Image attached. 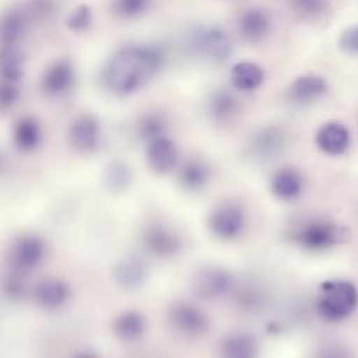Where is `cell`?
Returning a JSON list of instances; mask_svg holds the SVG:
<instances>
[{
	"mask_svg": "<svg viewBox=\"0 0 358 358\" xmlns=\"http://www.w3.org/2000/svg\"><path fill=\"white\" fill-rule=\"evenodd\" d=\"M150 6V0H113V11L122 18H133L143 14Z\"/></svg>",
	"mask_w": 358,
	"mask_h": 358,
	"instance_id": "cell-34",
	"label": "cell"
},
{
	"mask_svg": "<svg viewBox=\"0 0 358 358\" xmlns=\"http://www.w3.org/2000/svg\"><path fill=\"white\" fill-rule=\"evenodd\" d=\"M73 358H98V357L92 352H77Z\"/></svg>",
	"mask_w": 358,
	"mask_h": 358,
	"instance_id": "cell-40",
	"label": "cell"
},
{
	"mask_svg": "<svg viewBox=\"0 0 358 358\" xmlns=\"http://www.w3.org/2000/svg\"><path fill=\"white\" fill-rule=\"evenodd\" d=\"M231 81L236 90L253 91L263 84L264 71L253 62H241L232 67Z\"/></svg>",
	"mask_w": 358,
	"mask_h": 358,
	"instance_id": "cell-25",
	"label": "cell"
},
{
	"mask_svg": "<svg viewBox=\"0 0 358 358\" xmlns=\"http://www.w3.org/2000/svg\"><path fill=\"white\" fill-rule=\"evenodd\" d=\"M112 331L122 341H137L145 331V317L134 309L123 310L113 317Z\"/></svg>",
	"mask_w": 358,
	"mask_h": 358,
	"instance_id": "cell-19",
	"label": "cell"
},
{
	"mask_svg": "<svg viewBox=\"0 0 358 358\" xmlns=\"http://www.w3.org/2000/svg\"><path fill=\"white\" fill-rule=\"evenodd\" d=\"M1 291L11 301H21L27 295V285L22 280V274L8 270L1 280Z\"/></svg>",
	"mask_w": 358,
	"mask_h": 358,
	"instance_id": "cell-32",
	"label": "cell"
},
{
	"mask_svg": "<svg viewBox=\"0 0 358 358\" xmlns=\"http://www.w3.org/2000/svg\"><path fill=\"white\" fill-rule=\"evenodd\" d=\"M145 159L148 168L158 175L169 173L178 164L179 152L176 144L166 136L147 141Z\"/></svg>",
	"mask_w": 358,
	"mask_h": 358,
	"instance_id": "cell-13",
	"label": "cell"
},
{
	"mask_svg": "<svg viewBox=\"0 0 358 358\" xmlns=\"http://www.w3.org/2000/svg\"><path fill=\"white\" fill-rule=\"evenodd\" d=\"M192 45L200 56L218 63L225 62L232 52L231 39L218 28H204L199 31L193 36Z\"/></svg>",
	"mask_w": 358,
	"mask_h": 358,
	"instance_id": "cell-9",
	"label": "cell"
},
{
	"mask_svg": "<svg viewBox=\"0 0 358 358\" xmlns=\"http://www.w3.org/2000/svg\"><path fill=\"white\" fill-rule=\"evenodd\" d=\"M28 24L29 20L22 7L4 13L0 18V46L18 45Z\"/></svg>",
	"mask_w": 358,
	"mask_h": 358,
	"instance_id": "cell-21",
	"label": "cell"
},
{
	"mask_svg": "<svg viewBox=\"0 0 358 358\" xmlns=\"http://www.w3.org/2000/svg\"><path fill=\"white\" fill-rule=\"evenodd\" d=\"M141 242L144 249L155 257H172L183 248L182 238L172 228L159 222L151 224L143 231Z\"/></svg>",
	"mask_w": 358,
	"mask_h": 358,
	"instance_id": "cell-8",
	"label": "cell"
},
{
	"mask_svg": "<svg viewBox=\"0 0 358 358\" xmlns=\"http://www.w3.org/2000/svg\"><path fill=\"white\" fill-rule=\"evenodd\" d=\"M6 166H7V158L3 154V151L0 150V173H3L6 171Z\"/></svg>",
	"mask_w": 358,
	"mask_h": 358,
	"instance_id": "cell-39",
	"label": "cell"
},
{
	"mask_svg": "<svg viewBox=\"0 0 358 358\" xmlns=\"http://www.w3.org/2000/svg\"><path fill=\"white\" fill-rule=\"evenodd\" d=\"M24 71V57L18 45L0 46V77L7 81H18Z\"/></svg>",
	"mask_w": 358,
	"mask_h": 358,
	"instance_id": "cell-28",
	"label": "cell"
},
{
	"mask_svg": "<svg viewBox=\"0 0 358 358\" xmlns=\"http://www.w3.org/2000/svg\"><path fill=\"white\" fill-rule=\"evenodd\" d=\"M266 298L267 296H266L264 291L253 284L239 288V291L236 294L238 305L242 306V309H246L250 312L260 310L266 305Z\"/></svg>",
	"mask_w": 358,
	"mask_h": 358,
	"instance_id": "cell-30",
	"label": "cell"
},
{
	"mask_svg": "<svg viewBox=\"0 0 358 358\" xmlns=\"http://www.w3.org/2000/svg\"><path fill=\"white\" fill-rule=\"evenodd\" d=\"M246 214L241 204L225 201L217 206L207 218L210 232L222 241L236 239L245 229Z\"/></svg>",
	"mask_w": 358,
	"mask_h": 358,
	"instance_id": "cell-5",
	"label": "cell"
},
{
	"mask_svg": "<svg viewBox=\"0 0 358 358\" xmlns=\"http://www.w3.org/2000/svg\"><path fill=\"white\" fill-rule=\"evenodd\" d=\"M133 182L131 168L122 159H112L102 172L103 187L113 194L126 192Z\"/></svg>",
	"mask_w": 358,
	"mask_h": 358,
	"instance_id": "cell-24",
	"label": "cell"
},
{
	"mask_svg": "<svg viewBox=\"0 0 358 358\" xmlns=\"http://www.w3.org/2000/svg\"><path fill=\"white\" fill-rule=\"evenodd\" d=\"M270 189L277 199L291 201L298 199L302 193L303 179L294 168H282L273 175Z\"/></svg>",
	"mask_w": 358,
	"mask_h": 358,
	"instance_id": "cell-20",
	"label": "cell"
},
{
	"mask_svg": "<svg viewBox=\"0 0 358 358\" xmlns=\"http://www.w3.org/2000/svg\"><path fill=\"white\" fill-rule=\"evenodd\" d=\"M148 277V264L138 255H127L122 257L112 270V278L116 287L124 291L140 288Z\"/></svg>",
	"mask_w": 358,
	"mask_h": 358,
	"instance_id": "cell-11",
	"label": "cell"
},
{
	"mask_svg": "<svg viewBox=\"0 0 358 358\" xmlns=\"http://www.w3.org/2000/svg\"><path fill=\"white\" fill-rule=\"evenodd\" d=\"M168 323L185 338H197L208 329L207 315L189 302H175L168 310Z\"/></svg>",
	"mask_w": 358,
	"mask_h": 358,
	"instance_id": "cell-6",
	"label": "cell"
},
{
	"mask_svg": "<svg viewBox=\"0 0 358 358\" xmlns=\"http://www.w3.org/2000/svg\"><path fill=\"white\" fill-rule=\"evenodd\" d=\"M48 255L46 241L34 232L17 235L7 250L8 270L27 275L41 267Z\"/></svg>",
	"mask_w": 358,
	"mask_h": 358,
	"instance_id": "cell-4",
	"label": "cell"
},
{
	"mask_svg": "<svg viewBox=\"0 0 358 358\" xmlns=\"http://www.w3.org/2000/svg\"><path fill=\"white\" fill-rule=\"evenodd\" d=\"M74 84L73 64L66 60H57L52 63L41 78V88L48 96H60L66 94Z\"/></svg>",
	"mask_w": 358,
	"mask_h": 358,
	"instance_id": "cell-14",
	"label": "cell"
},
{
	"mask_svg": "<svg viewBox=\"0 0 358 358\" xmlns=\"http://www.w3.org/2000/svg\"><path fill=\"white\" fill-rule=\"evenodd\" d=\"M259 343L248 331L227 334L218 344V358H257Z\"/></svg>",
	"mask_w": 358,
	"mask_h": 358,
	"instance_id": "cell-15",
	"label": "cell"
},
{
	"mask_svg": "<svg viewBox=\"0 0 358 358\" xmlns=\"http://www.w3.org/2000/svg\"><path fill=\"white\" fill-rule=\"evenodd\" d=\"M316 145L327 155H341L350 145V133L338 122L324 123L316 133Z\"/></svg>",
	"mask_w": 358,
	"mask_h": 358,
	"instance_id": "cell-16",
	"label": "cell"
},
{
	"mask_svg": "<svg viewBox=\"0 0 358 358\" xmlns=\"http://www.w3.org/2000/svg\"><path fill=\"white\" fill-rule=\"evenodd\" d=\"M350 232L345 227L329 220L315 218L299 224L292 232L291 239L306 250L320 252L348 241Z\"/></svg>",
	"mask_w": 358,
	"mask_h": 358,
	"instance_id": "cell-3",
	"label": "cell"
},
{
	"mask_svg": "<svg viewBox=\"0 0 358 358\" xmlns=\"http://www.w3.org/2000/svg\"><path fill=\"white\" fill-rule=\"evenodd\" d=\"M20 98V88L15 81H0V113L10 110Z\"/></svg>",
	"mask_w": 358,
	"mask_h": 358,
	"instance_id": "cell-35",
	"label": "cell"
},
{
	"mask_svg": "<svg viewBox=\"0 0 358 358\" xmlns=\"http://www.w3.org/2000/svg\"><path fill=\"white\" fill-rule=\"evenodd\" d=\"M327 83L323 77L306 74L298 77L289 87L288 96L295 103H309L327 92Z\"/></svg>",
	"mask_w": 358,
	"mask_h": 358,
	"instance_id": "cell-18",
	"label": "cell"
},
{
	"mask_svg": "<svg viewBox=\"0 0 358 358\" xmlns=\"http://www.w3.org/2000/svg\"><path fill=\"white\" fill-rule=\"evenodd\" d=\"M32 299L38 308L56 312L64 308L71 298V285L60 277H46L32 287Z\"/></svg>",
	"mask_w": 358,
	"mask_h": 358,
	"instance_id": "cell-7",
	"label": "cell"
},
{
	"mask_svg": "<svg viewBox=\"0 0 358 358\" xmlns=\"http://www.w3.org/2000/svg\"><path fill=\"white\" fill-rule=\"evenodd\" d=\"M238 28L245 41L250 43H259L267 38L271 22L264 10L250 8L242 13L239 17Z\"/></svg>",
	"mask_w": 358,
	"mask_h": 358,
	"instance_id": "cell-17",
	"label": "cell"
},
{
	"mask_svg": "<svg viewBox=\"0 0 358 358\" xmlns=\"http://www.w3.org/2000/svg\"><path fill=\"white\" fill-rule=\"evenodd\" d=\"M284 133L277 127H266L252 138V152L259 158H270L284 147Z\"/></svg>",
	"mask_w": 358,
	"mask_h": 358,
	"instance_id": "cell-27",
	"label": "cell"
},
{
	"mask_svg": "<svg viewBox=\"0 0 358 358\" xmlns=\"http://www.w3.org/2000/svg\"><path fill=\"white\" fill-rule=\"evenodd\" d=\"M13 141L21 152L35 151L42 141V129L32 116L20 117L13 127Z\"/></svg>",
	"mask_w": 358,
	"mask_h": 358,
	"instance_id": "cell-23",
	"label": "cell"
},
{
	"mask_svg": "<svg viewBox=\"0 0 358 358\" xmlns=\"http://www.w3.org/2000/svg\"><path fill=\"white\" fill-rule=\"evenodd\" d=\"M208 110L217 123H229L239 113L241 103L234 94L221 90L214 92L210 98Z\"/></svg>",
	"mask_w": 358,
	"mask_h": 358,
	"instance_id": "cell-26",
	"label": "cell"
},
{
	"mask_svg": "<svg viewBox=\"0 0 358 358\" xmlns=\"http://www.w3.org/2000/svg\"><path fill=\"white\" fill-rule=\"evenodd\" d=\"M289 7L305 20H316L329 11V0H288Z\"/></svg>",
	"mask_w": 358,
	"mask_h": 358,
	"instance_id": "cell-29",
	"label": "cell"
},
{
	"mask_svg": "<svg viewBox=\"0 0 358 358\" xmlns=\"http://www.w3.org/2000/svg\"><path fill=\"white\" fill-rule=\"evenodd\" d=\"M234 285L229 271L220 267H206L193 281V292L201 299H217L225 295Z\"/></svg>",
	"mask_w": 358,
	"mask_h": 358,
	"instance_id": "cell-10",
	"label": "cell"
},
{
	"mask_svg": "<svg viewBox=\"0 0 358 358\" xmlns=\"http://www.w3.org/2000/svg\"><path fill=\"white\" fill-rule=\"evenodd\" d=\"M358 305L355 285L345 280H327L320 284L316 310L326 322H341L347 319Z\"/></svg>",
	"mask_w": 358,
	"mask_h": 358,
	"instance_id": "cell-2",
	"label": "cell"
},
{
	"mask_svg": "<svg viewBox=\"0 0 358 358\" xmlns=\"http://www.w3.org/2000/svg\"><path fill=\"white\" fill-rule=\"evenodd\" d=\"M29 22L48 20L56 8V0H29L22 6Z\"/></svg>",
	"mask_w": 358,
	"mask_h": 358,
	"instance_id": "cell-33",
	"label": "cell"
},
{
	"mask_svg": "<svg viewBox=\"0 0 358 358\" xmlns=\"http://www.w3.org/2000/svg\"><path fill=\"white\" fill-rule=\"evenodd\" d=\"M91 21H92L91 8L88 6H78L70 13L67 18V25L70 29L76 32H81L91 25Z\"/></svg>",
	"mask_w": 358,
	"mask_h": 358,
	"instance_id": "cell-36",
	"label": "cell"
},
{
	"mask_svg": "<svg viewBox=\"0 0 358 358\" xmlns=\"http://www.w3.org/2000/svg\"><path fill=\"white\" fill-rule=\"evenodd\" d=\"M165 131H166V120L164 116L158 113H150L144 116L138 124V133L145 141L165 136Z\"/></svg>",
	"mask_w": 358,
	"mask_h": 358,
	"instance_id": "cell-31",
	"label": "cell"
},
{
	"mask_svg": "<svg viewBox=\"0 0 358 358\" xmlns=\"http://www.w3.org/2000/svg\"><path fill=\"white\" fill-rule=\"evenodd\" d=\"M70 143L80 154H94L101 144V126L99 122L91 115L78 116L69 133Z\"/></svg>",
	"mask_w": 358,
	"mask_h": 358,
	"instance_id": "cell-12",
	"label": "cell"
},
{
	"mask_svg": "<svg viewBox=\"0 0 358 358\" xmlns=\"http://www.w3.org/2000/svg\"><path fill=\"white\" fill-rule=\"evenodd\" d=\"M340 48L348 53L358 55V25L347 28L340 36Z\"/></svg>",
	"mask_w": 358,
	"mask_h": 358,
	"instance_id": "cell-37",
	"label": "cell"
},
{
	"mask_svg": "<svg viewBox=\"0 0 358 358\" xmlns=\"http://www.w3.org/2000/svg\"><path fill=\"white\" fill-rule=\"evenodd\" d=\"M315 358H352V354L341 344L330 343L319 348Z\"/></svg>",
	"mask_w": 358,
	"mask_h": 358,
	"instance_id": "cell-38",
	"label": "cell"
},
{
	"mask_svg": "<svg viewBox=\"0 0 358 358\" xmlns=\"http://www.w3.org/2000/svg\"><path fill=\"white\" fill-rule=\"evenodd\" d=\"M210 176L211 171L204 161L190 158L180 165L178 172V183L187 192H199L208 185Z\"/></svg>",
	"mask_w": 358,
	"mask_h": 358,
	"instance_id": "cell-22",
	"label": "cell"
},
{
	"mask_svg": "<svg viewBox=\"0 0 358 358\" xmlns=\"http://www.w3.org/2000/svg\"><path fill=\"white\" fill-rule=\"evenodd\" d=\"M162 63L164 53L155 46H123L103 66V85L115 95H130L141 90L161 69Z\"/></svg>",
	"mask_w": 358,
	"mask_h": 358,
	"instance_id": "cell-1",
	"label": "cell"
}]
</instances>
